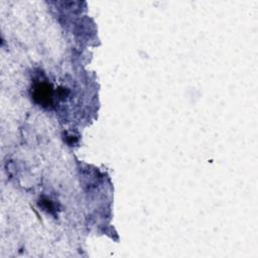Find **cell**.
Listing matches in <instances>:
<instances>
[{
  "instance_id": "6da1fadb",
  "label": "cell",
  "mask_w": 258,
  "mask_h": 258,
  "mask_svg": "<svg viewBox=\"0 0 258 258\" xmlns=\"http://www.w3.org/2000/svg\"><path fill=\"white\" fill-rule=\"evenodd\" d=\"M32 98L41 106H49L52 103V89L46 83H38L33 87Z\"/></svg>"
}]
</instances>
